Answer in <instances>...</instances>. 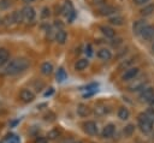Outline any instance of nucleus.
Here are the masks:
<instances>
[{
  "mask_svg": "<svg viewBox=\"0 0 154 143\" xmlns=\"http://www.w3.org/2000/svg\"><path fill=\"white\" fill-rule=\"evenodd\" d=\"M29 65H30V62L26 58H16L7 64V66L5 67V73L10 75V76L22 73L29 67Z\"/></svg>",
  "mask_w": 154,
  "mask_h": 143,
  "instance_id": "f257e3e1",
  "label": "nucleus"
},
{
  "mask_svg": "<svg viewBox=\"0 0 154 143\" xmlns=\"http://www.w3.org/2000/svg\"><path fill=\"white\" fill-rule=\"evenodd\" d=\"M137 123L142 132L149 133L153 130V120L147 113H140L137 117Z\"/></svg>",
  "mask_w": 154,
  "mask_h": 143,
  "instance_id": "f03ea898",
  "label": "nucleus"
},
{
  "mask_svg": "<svg viewBox=\"0 0 154 143\" xmlns=\"http://www.w3.org/2000/svg\"><path fill=\"white\" fill-rule=\"evenodd\" d=\"M22 14H23V20L31 22V20H34V18L36 16V12H35V10L31 6H25L22 10Z\"/></svg>",
  "mask_w": 154,
  "mask_h": 143,
  "instance_id": "7ed1b4c3",
  "label": "nucleus"
},
{
  "mask_svg": "<svg viewBox=\"0 0 154 143\" xmlns=\"http://www.w3.org/2000/svg\"><path fill=\"white\" fill-rule=\"evenodd\" d=\"M154 99V90L152 88H146L140 94V100L142 102H152Z\"/></svg>",
  "mask_w": 154,
  "mask_h": 143,
  "instance_id": "20e7f679",
  "label": "nucleus"
},
{
  "mask_svg": "<svg viewBox=\"0 0 154 143\" xmlns=\"http://www.w3.org/2000/svg\"><path fill=\"white\" fill-rule=\"evenodd\" d=\"M63 14L64 16H66L67 18H69V20L71 22L72 19H73V17H75V10H73V6H72V4H71V1H65V5H64V7H63Z\"/></svg>",
  "mask_w": 154,
  "mask_h": 143,
  "instance_id": "39448f33",
  "label": "nucleus"
},
{
  "mask_svg": "<svg viewBox=\"0 0 154 143\" xmlns=\"http://www.w3.org/2000/svg\"><path fill=\"white\" fill-rule=\"evenodd\" d=\"M140 72V68L138 67H129L122 76V79L123 81H132L135 79V77L138 75Z\"/></svg>",
  "mask_w": 154,
  "mask_h": 143,
  "instance_id": "423d86ee",
  "label": "nucleus"
},
{
  "mask_svg": "<svg viewBox=\"0 0 154 143\" xmlns=\"http://www.w3.org/2000/svg\"><path fill=\"white\" fill-rule=\"evenodd\" d=\"M19 97H20V100H22L23 102L29 103V102H32V101H34L35 94H34L31 90H29V89H22L20 93H19Z\"/></svg>",
  "mask_w": 154,
  "mask_h": 143,
  "instance_id": "0eeeda50",
  "label": "nucleus"
},
{
  "mask_svg": "<svg viewBox=\"0 0 154 143\" xmlns=\"http://www.w3.org/2000/svg\"><path fill=\"white\" fill-rule=\"evenodd\" d=\"M83 129L84 131L88 133V135H96L97 133V125L95 121H91V120H88L83 124Z\"/></svg>",
  "mask_w": 154,
  "mask_h": 143,
  "instance_id": "6e6552de",
  "label": "nucleus"
},
{
  "mask_svg": "<svg viewBox=\"0 0 154 143\" xmlns=\"http://www.w3.org/2000/svg\"><path fill=\"white\" fill-rule=\"evenodd\" d=\"M143 40H146V41H149V40H152L153 37H154V26L153 25H149V24H147L146 26H144V29L142 30V32H141V35H140Z\"/></svg>",
  "mask_w": 154,
  "mask_h": 143,
  "instance_id": "1a4fd4ad",
  "label": "nucleus"
},
{
  "mask_svg": "<svg viewBox=\"0 0 154 143\" xmlns=\"http://www.w3.org/2000/svg\"><path fill=\"white\" fill-rule=\"evenodd\" d=\"M6 18L10 20V23L18 24V23H20V22L23 20V14H22V11L17 10V11H13V12L11 13V16H7Z\"/></svg>",
  "mask_w": 154,
  "mask_h": 143,
  "instance_id": "9d476101",
  "label": "nucleus"
},
{
  "mask_svg": "<svg viewBox=\"0 0 154 143\" xmlns=\"http://www.w3.org/2000/svg\"><path fill=\"white\" fill-rule=\"evenodd\" d=\"M116 12H117V8L114 6H109V5H105V6L100 7V10H99V14L103 16V17L105 16H111Z\"/></svg>",
  "mask_w": 154,
  "mask_h": 143,
  "instance_id": "9b49d317",
  "label": "nucleus"
},
{
  "mask_svg": "<svg viewBox=\"0 0 154 143\" xmlns=\"http://www.w3.org/2000/svg\"><path fill=\"white\" fill-rule=\"evenodd\" d=\"M147 25V23H146V20H136L135 23H134V25H132V31H134V34H136V35H141V32H142V30L144 29V26Z\"/></svg>",
  "mask_w": 154,
  "mask_h": 143,
  "instance_id": "f8f14e48",
  "label": "nucleus"
},
{
  "mask_svg": "<svg viewBox=\"0 0 154 143\" xmlns=\"http://www.w3.org/2000/svg\"><path fill=\"white\" fill-rule=\"evenodd\" d=\"M100 30H101L102 35L106 36V37H108V38H112V37L116 36L114 29H112V28L108 26V25H101V26H100Z\"/></svg>",
  "mask_w": 154,
  "mask_h": 143,
  "instance_id": "ddd939ff",
  "label": "nucleus"
},
{
  "mask_svg": "<svg viewBox=\"0 0 154 143\" xmlns=\"http://www.w3.org/2000/svg\"><path fill=\"white\" fill-rule=\"evenodd\" d=\"M114 130H116V126H114L113 124H108V125H106V126L103 127L101 135H102V137H105V138H109V137L113 136Z\"/></svg>",
  "mask_w": 154,
  "mask_h": 143,
  "instance_id": "4468645a",
  "label": "nucleus"
},
{
  "mask_svg": "<svg viewBox=\"0 0 154 143\" xmlns=\"http://www.w3.org/2000/svg\"><path fill=\"white\" fill-rule=\"evenodd\" d=\"M108 22H109V24H112V25H116V26H120V25H123V24H124L125 19H124V17H123V16L116 14V16H112V17H109Z\"/></svg>",
  "mask_w": 154,
  "mask_h": 143,
  "instance_id": "2eb2a0df",
  "label": "nucleus"
},
{
  "mask_svg": "<svg viewBox=\"0 0 154 143\" xmlns=\"http://www.w3.org/2000/svg\"><path fill=\"white\" fill-rule=\"evenodd\" d=\"M77 114L79 117H88L90 114V108L87 106V105H83V103H79L77 106Z\"/></svg>",
  "mask_w": 154,
  "mask_h": 143,
  "instance_id": "dca6fc26",
  "label": "nucleus"
},
{
  "mask_svg": "<svg viewBox=\"0 0 154 143\" xmlns=\"http://www.w3.org/2000/svg\"><path fill=\"white\" fill-rule=\"evenodd\" d=\"M55 40H57V42H58V43L64 44V43L66 42V40H67V34H66V31H64L63 29L57 30V34H55Z\"/></svg>",
  "mask_w": 154,
  "mask_h": 143,
  "instance_id": "f3484780",
  "label": "nucleus"
},
{
  "mask_svg": "<svg viewBox=\"0 0 154 143\" xmlns=\"http://www.w3.org/2000/svg\"><path fill=\"white\" fill-rule=\"evenodd\" d=\"M97 56L101 59V60H109L112 58V53L109 49L107 48H101L97 50Z\"/></svg>",
  "mask_w": 154,
  "mask_h": 143,
  "instance_id": "a211bd4d",
  "label": "nucleus"
},
{
  "mask_svg": "<svg viewBox=\"0 0 154 143\" xmlns=\"http://www.w3.org/2000/svg\"><path fill=\"white\" fill-rule=\"evenodd\" d=\"M0 143H20V139H19V137L17 135L8 133V135H6V137Z\"/></svg>",
  "mask_w": 154,
  "mask_h": 143,
  "instance_id": "6ab92c4d",
  "label": "nucleus"
},
{
  "mask_svg": "<svg viewBox=\"0 0 154 143\" xmlns=\"http://www.w3.org/2000/svg\"><path fill=\"white\" fill-rule=\"evenodd\" d=\"M88 65H89V61L87 60V59H78L77 61H76V64H75V68L77 70V71H83L84 68H87L88 67Z\"/></svg>",
  "mask_w": 154,
  "mask_h": 143,
  "instance_id": "aec40b11",
  "label": "nucleus"
},
{
  "mask_svg": "<svg viewBox=\"0 0 154 143\" xmlns=\"http://www.w3.org/2000/svg\"><path fill=\"white\" fill-rule=\"evenodd\" d=\"M10 58V54H8V50L6 48H0V67L4 66L7 60Z\"/></svg>",
  "mask_w": 154,
  "mask_h": 143,
  "instance_id": "412c9836",
  "label": "nucleus"
},
{
  "mask_svg": "<svg viewBox=\"0 0 154 143\" xmlns=\"http://www.w3.org/2000/svg\"><path fill=\"white\" fill-rule=\"evenodd\" d=\"M154 13V4H147L143 8H141V14L143 17H147V16H150Z\"/></svg>",
  "mask_w": 154,
  "mask_h": 143,
  "instance_id": "4be33fe9",
  "label": "nucleus"
},
{
  "mask_svg": "<svg viewBox=\"0 0 154 143\" xmlns=\"http://www.w3.org/2000/svg\"><path fill=\"white\" fill-rule=\"evenodd\" d=\"M41 72H42L43 75H46V76L51 75V73L53 72V65H52L51 62H48V61L43 62V64L41 65Z\"/></svg>",
  "mask_w": 154,
  "mask_h": 143,
  "instance_id": "5701e85b",
  "label": "nucleus"
},
{
  "mask_svg": "<svg viewBox=\"0 0 154 143\" xmlns=\"http://www.w3.org/2000/svg\"><path fill=\"white\" fill-rule=\"evenodd\" d=\"M129 115H130V112H129V109H128L126 107H120V108L118 109V118H119V119L126 120V119L129 118Z\"/></svg>",
  "mask_w": 154,
  "mask_h": 143,
  "instance_id": "b1692460",
  "label": "nucleus"
},
{
  "mask_svg": "<svg viewBox=\"0 0 154 143\" xmlns=\"http://www.w3.org/2000/svg\"><path fill=\"white\" fill-rule=\"evenodd\" d=\"M66 78H67V75H66L65 70H64L63 67H60V68L58 70V72H57V81H58V82H64Z\"/></svg>",
  "mask_w": 154,
  "mask_h": 143,
  "instance_id": "393cba45",
  "label": "nucleus"
},
{
  "mask_svg": "<svg viewBox=\"0 0 154 143\" xmlns=\"http://www.w3.org/2000/svg\"><path fill=\"white\" fill-rule=\"evenodd\" d=\"M134 131H135V126H134L132 124H129V125H126V126L124 127V130H123V132H124V135H125L126 137H130V136H132Z\"/></svg>",
  "mask_w": 154,
  "mask_h": 143,
  "instance_id": "a878e982",
  "label": "nucleus"
},
{
  "mask_svg": "<svg viewBox=\"0 0 154 143\" xmlns=\"http://www.w3.org/2000/svg\"><path fill=\"white\" fill-rule=\"evenodd\" d=\"M59 136H60V131H59L58 129H53V130H51V131L48 132V135H47L48 139H57Z\"/></svg>",
  "mask_w": 154,
  "mask_h": 143,
  "instance_id": "bb28decb",
  "label": "nucleus"
},
{
  "mask_svg": "<svg viewBox=\"0 0 154 143\" xmlns=\"http://www.w3.org/2000/svg\"><path fill=\"white\" fill-rule=\"evenodd\" d=\"M94 113L96 115H103L106 113V107L102 106V105H99V106H95V109H94Z\"/></svg>",
  "mask_w": 154,
  "mask_h": 143,
  "instance_id": "cd10ccee",
  "label": "nucleus"
},
{
  "mask_svg": "<svg viewBox=\"0 0 154 143\" xmlns=\"http://www.w3.org/2000/svg\"><path fill=\"white\" fill-rule=\"evenodd\" d=\"M132 62H134V60H132V59H128L126 61L124 60V61L119 65V70H124V68H125V70H128V68H129V66H130Z\"/></svg>",
  "mask_w": 154,
  "mask_h": 143,
  "instance_id": "c85d7f7f",
  "label": "nucleus"
},
{
  "mask_svg": "<svg viewBox=\"0 0 154 143\" xmlns=\"http://www.w3.org/2000/svg\"><path fill=\"white\" fill-rule=\"evenodd\" d=\"M10 6V0H0V10H7Z\"/></svg>",
  "mask_w": 154,
  "mask_h": 143,
  "instance_id": "c756f323",
  "label": "nucleus"
},
{
  "mask_svg": "<svg viewBox=\"0 0 154 143\" xmlns=\"http://www.w3.org/2000/svg\"><path fill=\"white\" fill-rule=\"evenodd\" d=\"M49 14H51V11H49V8H48V7H43V8H42V13H41V17H42V18H47V17H49Z\"/></svg>",
  "mask_w": 154,
  "mask_h": 143,
  "instance_id": "7c9ffc66",
  "label": "nucleus"
},
{
  "mask_svg": "<svg viewBox=\"0 0 154 143\" xmlns=\"http://www.w3.org/2000/svg\"><path fill=\"white\" fill-rule=\"evenodd\" d=\"M47 142H48L47 138H46V137H42V136L36 137L35 141H34V143H47Z\"/></svg>",
  "mask_w": 154,
  "mask_h": 143,
  "instance_id": "2f4dec72",
  "label": "nucleus"
},
{
  "mask_svg": "<svg viewBox=\"0 0 154 143\" xmlns=\"http://www.w3.org/2000/svg\"><path fill=\"white\" fill-rule=\"evenodd\" d=\"M150 0H134V4L137 6H142V5H147V2H149Z\"/></svg>",
  "mask_w": 154,
  "mask_h": 143,
  "instance_id": "473e14b6",
  "label": "nucleus"
},
{
  "mask_svg": "<svg viewBox=\"0 0 154 143\" xmlns=\"http://www.w3.org/2000/svg\"><path fill=\"white\" fill-rule=\"evenodd\" d=\"M93 2L95 4V5H97V6H105V5H107L106 4V0H93Z\"/></svg>",
  "mask_w": 154,
  "mask_h": 143,
  "instance_id": "72a5a7b5",
  "label": "nucleus"
},
{
  "mask_svg": "<svg viewBox=\"0 0 154 143\" xmlns=\"http://www.w3.org/2000/svg\"><path fill=\"white\" fill-rule=\"evenodd\" d=\"M85 53H87L88 56H90V55L93 54V52H91V46H90V44H87V47H85Z\"/></svg>",
  "mask_w": 154,
  "mask_h": 143,
  "instance_id": "f704fd0d",
  "label": "nucleus"
},
{
  "mask_svg": "<svg viewBox=\"0 0 154 143\" xmlns=\"http://www.w3.org/2000/svg\"><path fill=\"white\" fill-rule=\"evenodd\" d=\"M147 114L150 117V115H154V109H152V108H149L148 111H147Z\"/></svg>",
  "mask_w": 154,
  "mask_h": 143,
  "instance_id": "c9c22d12",
  "label": "nucleus"
},
{
  "mask_svg": "<svg viewBox=\"0 0 154 143\" xmlns=\"http://www.w3.org/2000/svg\"><path fill=\"white\" fill-rule=\"evenodd\" d=\"M63 143H73V141H72L71 138H69V139H65Z\"/></svg>",
  "mask_w": 154,
  "mask_h": 143,
  "instance_id": "e433bc0d",
  "label": "nucleus"
},
{
  "mask_svg": "<svg viewBox=\"0 0 154 143\" xmlns=\"http://www.w3.org/2000/svg\"><path fill=\"white\" fill-rule=\"evenodd\" d=\"M52 93H53V89H52V88H51V90H49V91H47V93H46V94H45V96H48V95H51V94H52Z\"/></svg>",
  "mask_w": 154,
  "mask_h": 143,
  "instance_id": "4c0bfd02",
  "label": "nucleus"
},
{
  "mask_svg": "<svg viewBox=\"0 0 154 143\" xmlns=\"http://www.w3.org/2000/svg\"><path fill=\"white\" fill-rule=\"evenodd\" d=\"M31 1H34V0H24V2H31Z\"/></svg>",
  "mask_w": 154,
  "mask_h": 143,
  "instance_id": "58836bf2",
  "label": "nucleus"
},
{
  "mask_svg": "<svg viewBox=\"0 0 154 143\" xmlns=\"http://www.w3.org/2000/svg\"><path fill=\"white\" fill-rule=\"evenodd\" d=\"M75 143H83L82 141H77V142H75Z\"/></svg>",
  "mask_w": 154,
  "mask_h": 143,
  "instance_id": "ea45409f",
  "label": "nucleus"
},
{
  "mask_svg": "<svg viewBox=\"0 0 154 143\" xmlns=\"http://www.w3.org/2000/svg\"><path fill=\"white\" fill-rule=\"evenodd\" d=\"M152 49H153V50H154V43H153V47H152Z\"/></svg>",
  "mask_w": 154,
  "mask_h": 143,
  "instance_id": "a19ab883",
  "label": "nucleus"
}]
</instances>
